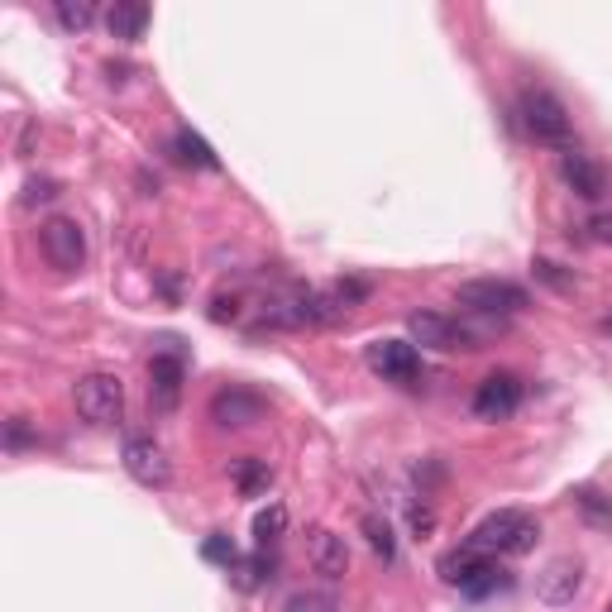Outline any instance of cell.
Wrapping results in <instances>:
<instances>
[{
    "label": "cell",
    "instance_id": "cell-1",
    "mask_svg": "<svg viewBox=\"0 0 612 612\" xmlns=\"http://www.w3.org/2000/svg\"><path fill=\"white\" fill-rule=\"evenodd\" d=\"M440 579L465 593V599H493V593L512 589V574L498 564V555H483V550H473V545L440 560Z\"/></svg>",
    "mask_w": 612,
    "mask_h": 612
},
{
    "label": "cell",
    "instance_id": "cell-2",
    "mask_svg": "<svg viewBox=\"0 0 612 612\" xmlns=\"http://www.w3.org/2000/svg\"><path fill=\"white\" fill-rule=\"evenodd\" d=\"M536 541H541V527H536L527 512H517V508L493 512L469 536V545L483 550V555H527V550H536Z\"/></svg>",
    "mask_w": 612,
    "mask_h": 612
},
{
    "label": "cell",
    "instance_id": "cell-3",
    "mask_svg": "<svg viewBox=\"0 0 612 612\" xmlns=\"http://www.w3.org/2000/svg\"><path fill=\"white\" fill-rule=\"evenodd\" d=\"M72 402H76V417L82 421L115 426L120 417H125V382H120L115 374H86V378H76Z\"/></svg>",
    "mask_w": 612,
    "mask_h": 612
},
{
    "label": "cell",
    "instance_id": "cell-4",
    "mask_svg": "<svg viewBox=\"0 0 612 612\" xmlns=\"http://www.w3.org/2000/svg\"><path fill=\"white\" fill-rule=\"evenodd\" d=\"M39 249L49 258V268L58 273H76L86 264V230L68 221V216H49L39 225Z\"/></svg>",
    "mask_w": 612,
    "mask_h": 612
},
{
    "label": "cell",
    "instance_id": "cell-5",
    "mask_svg": "<svg viewBox=\"0 0 612 612\" xmlns=\"http://www.w3.org/2000/svg\"><path fill=\"white\" fill-rule=\"evenodd\" d=\"M522 125L531 140L541 144H570V111H564V101L555 91H527L522 96Z\"/></svg>",
    "mask_w": 612,
    "mask_h": 612
},
{
    "label": "cell",
    "instance_id": "cell-6",
    "mask_svg": "<svg viewBox=\"0 0 612 612\" xmlns=\"http://www.w3.org/2000/svg\"><path fill=\"white\" fill-rule=\"evenodd\" d=\"M455 302L465 306V312H473V316H512V312H522V306H527V293L517 283H508V278H473V283L459 287Z\"/></svg>",
    "mask_w": 612,
    "mask_h": 612
},
{
    "label": "cell",
    "instance_id": "cell-7",
    "mask_svg": "<svg viewBox=\"0 0 612 612\" xmlns=\"http://www.w3.org/2000/svg\"><path fill=\"white\" fill-rule=\"evenodd\" d=\"M364 359H369V369L382 378V382H417L421 378V355L417 345L407 340H374L369 349H364Z\"/></svg>",
    "mask_w": 612,
    "mask_h": 612
},
{
    "label": "cell",
    "instance_id": "cell-8",
    "mask_svg": "<svg viewBox=\"0 0 612 612\" xmlns=\"http://www.w3.org/2000/svg\"><path fill=\"white\" fill-rule=\"evenodd\" d=\"M120 459H125V473H130L134 483H144V488H167V483H173V465H167V455H163L159 440L130 436L125 450H120Z\"/></svg>",
    "mask_w": 612,
    "mask_h": 612
},
{
    "label": "cell",
    "instance_id": "cell-9",
    "mask_svg": "<svg viewBox=\"0 0 612 612\" xmlns=\"http://www.w3.org/2000/svg\"><path fill=\"white\" fill-rule=\"evenodd\" d=\"M579 589H584V564H579L574 555H555L541 574H536V599L550 603V608L574 603Z\"/></svg>",
    "mask_w": 612,
    "mask_h": 612
},
{
    "label": "cell",
    "instance_id": "cell-10",
    "mask_svg": "<svg viewBox=\"0 0 612 612\" xmlns=\"http://www.w3.org/2000/svg\"><path fill=\"white\" fill-rule=\"evenodd\" d=\"M522 407V378L517 374H488L473 392V417L479 421H502Z\"/></svg>",
    "mask_w": 612,
    "mask_h": 612
},
{
    "label": "cell",
    "instance_id": "cell-11",
    "mask_svg": "<svg viewBox=\"0 0 612 612\" xmlns=\"http://www.w3.org/2000/svg\"><path fill=\"white\" fill-rule=\"evenodd\" d=\"M211 421L230 426V431L264 421V397L249 392V388H239V382H235V388H221L216 397H211Z\"/></svg>",
    "mask_w": 612,
    "mask_h": 612
},
{
    "label": "cell",
    "instance_id": "cell-12",
    "mask_svg": "<svg viewBox=\"0 0 612 612\" xmlns=\"http://www.w3.org/2000/svg\"><path fill=\"white\" fill-rule=\"evenodd\" d=\"M182 378H187V364H182L177 349H159L149 364V397L159 411H173L182 397Z\"/></svg>",
    "mask_w": 612,
    "mask_h": 612
},
{
    "label": "cell",
    "instance_id": "cell-13",
    "mask_svg": "<svg viewBox=\"0 0 612 612\" xmlns=\"http://www.w3.org/2000/svg\"><path fill=\"white\" fill-rule=\"evenodd\" d=\"M560 177L570 182V187L584 196V202H599V196L608 192V173L589 159V153H579V149H564L560 153Z\"/></svg>",
    "mask_w": 612,
    "mask_h": 612
},
{
    "label": "cell",
    "instance_id": "cell-14",
    "mask_svg": "<svg viewBox=\"0 0 612 612\" xmlns=\"http://www.w3.org/2000/svg\"><path fill=\"white\" fill-rule=\"evenodd\" d=\"M407 330H411V340H417V345H431V349L465 345V326L450 320V316H440V312H411L407 316Z\"/></svg>",
    "mask_w": 612,
    "mask_h": 612
},
{
    "label": "cell",
    "instance_id": "cell-15",
    "mask_svg": "<svg viewBox=\"0 0 612 612\" xmlns=\"http://www.w3.org/2000/svg\"><path fill=\"white\" fill-rule=\"evenodd\" d=\"M312 570L316 574H326V579H345V570H349V545H345V536H335V531H312Z\"/></svg>",
    "mask_w": 612,
    "mask_h": 612
},
{
    "label": "cell",
    "instance_id": "cell-16",
    "mask_svg": "<svg viewBox=\"0 0 612 612\" xmlns=\"http://www.w3.org/2000/svg\"><path fill=\"white\" fill-rule=\"evenodd\" d=\"M149 20H153V10H149V6H140V0H120V6L105 10V29H111V39H120V43L144 39Z\"/></svg>",
    "mask_w": 612,
    "mask_h": 612
},
{
    "label": "cell",
    "instance_id": "cell-17",
    "mask_svg": "<svg viewBox=\"0 0 612 612\" xmlns=\"http://www.w3.org/2000/svg\"><path fill=\"white\" fill-rule=\"evenodd\" d=\"M273 570H278V560H273L268 550H254V555H239V564H235L230 574H235V584H239L244 593H254V589L268 584Z\"/></svg>",
    "mask_w": 612,
    "mask_h": 612
},
{
    "label": "cell",
    "instance_id": "cell-18",
    "mask_svg": "<svg viewBox=\"0 0 612 612\" xmlns=\"http://www.w3.org/2000/svg\"><path fill=\"white\" fill-rule=\"evenodd\" d=\"M173 149H177V159H182V163H192V167H206V173H216V167H221L216 149H211V144L202 140V134L187 130V125H182V130L173 134Z\"/></svg>",
    "mask_w": 612,
    "mask_h": 612
},
{
    "label": "cell",
    "instance_id": "cell-19",
    "mask_svg": "<svg viewBox=\"0 0 612 612\" xmlns=\"http://www.w3.org/2000/svg\"><path fill=\"white\" fill-rule=\"evenodd\" d=\"M230 479H235V488L244 498H258V493H268V483H273V469L264 465V459H235V469H230Z\"/></svg>",
    "mask_w": 612,
    "mask_h": 612
},
{
    "label": "cell",
    "instance_id": "cell-20",
    "mask_svg": "<svg viewBox=\"0 0 612 612\" xmlns=\"http://www.w3.org/2000/svg\"><path fill=\"white\" fill-rule=\"evenodd\" d=\"M283 531H287V508H283V502H268V508L254 517V536H258V550H268V545L278 541Z\"/></svg>",
    "mask_w": 612,
    "mask_h": 612
},
{
    "label": "cell",
    "instance_id": "cell-21",
    "mask_svg": "<svg viewBox=\"0 0 612 612\" xmlns=\"http://www.w3.org/2000/svg\"><path fill=\"white\" fill-rule=\"evenodd\" d=\"M53 14L63 29H91V20H96V0H53Z\"/></svg>",
    "mask_w": 612,
    "mask_h": 612
},
{
    "label": "cell",
    "instance_id": "cell-22",
    "mask_svg": "<svg viewBox=\"0 0 612 612\" xmlns=\"http://www.w3.org/2000/svg\"><path fill=\"white\" fill-rule=\"evenodd\" d=\"M574 508L584 512L593 527H612V498H603L599 488H579V493H574Z\"/></svg>",
    "mask_w": 612,
    "mask_h": 612
},
{
    "label": "cell",
    "instance_id": "cell-23",
    "mask_svg": "<svg viewBox=\"0 0 612 612\" xmlns=\"http://www.w3.org/2000/svg\"><path fill=\"white\" fill-rule=\"evenodd\" d=\"M287 612H340V599L326 589H306V593H293V599H287Z\"/></svg>",
    "mask_w": 612,
    "mask_h": 612
},
{
    "label": "cell",
    "instance_id": "cell-24",
    "mask_svg": "<svg viewBox=\"0 0 612 612\" xmlns=\"http://www.w3.org/2000/svg\"><path fill=\"white\" fill-rule=\"evenodd\" d=\"M364 536H369L374 555L397 560V541H392V527H388V522H378V517H364Z\"/></svg>",
    "mask_w": 612,
    "mask_h": 612
},
{
    "label": "cell",
    "instance_id": "cell-25",
    "mask_svg": "<svg viewBox=\"0 0 612 612\" xmlns=\"http://www.w3.org/2000/svg\"><path fill=\"white\" fill-rule=\"evenodd\" d=\"M202 555L211 564H225V570H235V564H239V550H235V541H230V536H206Z\"/></svg>",
    "mask_w": 612,
    "mask_h": 612
},
{
    "label": "cell",
    "instance_id": "cell-26",
    "mask_svg": "<svg viewBox=\"0 0 612 612\" xmlns=\"http://www.w3.org/2000/svg\"><path fill=\"white\" fill-rule=\"evenodd\" d=\"M24 440H29V431H24V417H14V421H10V436H6V446L14 450V446H24Z\"/></svg>",
    "mask_w": 612,
    "mask_h": 612
},
{
    "label": "cell",
    "instance_id": "cell-27",
    "mask_svg": "<svg viewBox=\"0 0 612 612\" xmlns=\"http://www.w3.org/2000/svg\"><path fill=\"white\" fill-rule=\"evenodd\" d=\"M53 196V182H29V196L24 202H49Z\"/></svg>",
    "mask_w": 612,
    "mask_h": 612
},
{
    "label": "cell",
    "instance_id": "cell-28",
    "mask_svg": "<svg viewBox=\"0 0 612 612\" xmlns=\"http://www.w3.org/2000/svg\"><path fill=\"white\" fill-rule=\"evenodd\" d=\"M589 225H593V235H599V239H612V216H593Z\"/></svg>",
    "mask_w": 612,
    "mask_h": 612
},
{
    "label": "cell",
    "instance_id": "cell-29",
    "mask_svg": "<svg viewBox=\"0 0 612 612\" xmlns=\"http://www.w3.org/2000/svg\"><path fill=\"white\" fill-rule=\"evenodd\" d=\"M608 612H612V608H608Z\"/></svg>",
    "mask_w": 612,
    "mask_h": 612
}]
</instances>
